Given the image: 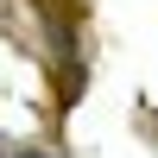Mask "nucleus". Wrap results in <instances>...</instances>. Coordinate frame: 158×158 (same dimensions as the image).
<instances>
[{
  "instance_id": "nucleus-1",
  "label": "nucleus",
  "mask_w": 158,
  "mask_h": 158,
  "mask_svg": "<svg viewBox=\"0 0 158 158\" xmlns=\"http://www.w3.org/2000/svg\"><path fill=\"white\" fill-rule=\"evenodd\" d=\"M13 158H44V152H13Z\"/></svg>"
}]
</instances>
